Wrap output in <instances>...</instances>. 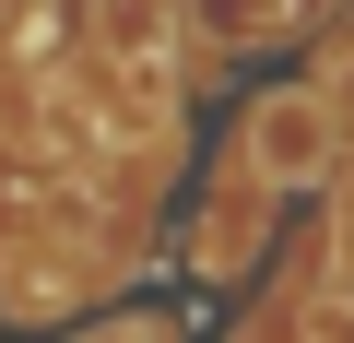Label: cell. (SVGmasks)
Returning <instances> with one entry per match:
<instances>
[{
  "mask_svg": "<svg viewBox=\"0 0 354 343\" xmlns=\"http://www.w3.org/2000/svg\"><path fill=\"white\" fill-rule=\"evenodd\" d=\"M236 166L283 202V190H330V166H342V107L319 83H272L248 118H236Z\"/></svg>",
  "mask_w": 354,
  "mask_h": 343,
  "instance_id": "obj_1",
  "label": "cell"
},
{
  "mask_svg": "<svg viewBox=\"0 0 354 343\" xmlns=\"http://www.w3.org/2000/svg\"><path fill=\"white\" fill-rule=\"evenodd\" d=\"M260 237H272V190L248 178V166H225V190H213V213H201V237H189V261L225 284V272H248L260 261Z\"/></svg>",
  "mask_w": 354,
  "mask_h": 343,
  "instance_id": "obj_2",
  "label": "cell"
},
{
  "mask_svg": "<svg viewBox=\"0 0 354 343\" xmlns=\"http://www.w3.org/2000/svg\"><path fill=\"white\" fill-rule=\"evenodd\" d=\"M177 24H189V0H95V48L118 71H165Z\"/></svg>",
  "mask_w": 354,
  "mask_h": 343,
  "instance_id": "obj_3",
  "label": "cell"
},
{
  "mask_svg": "<svg viewBox=\"0 0 354 343\" xmlns=\"http://www.w3.org/2000/svg\"><path fill=\"white\" fill-rule=\"evenodd\" d=\"M189 24H201L213 48H272V36H295V24H319V0H189Z\"/></svg>",
  "mask_w": 354,
  "mask_h": 343,
  "instance_id": "obj_4",
  "label": "cell"
},
{
  "mask_svg": "<svg viewBox=\"0 0 354 343\" xmlns=\"http://www.w3.org/2000/svg\"><path fill=\"white\" fill-rule=\"evenodd\" d=\"M319 296H330V319H354V237L330 249V272H319Z\"/></svg>",
  "mask_w": 354,
  "mask_h": 343,
  "instance_id": "obj_5",
  "label": "cell"
}]
</instances>
